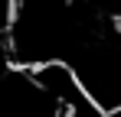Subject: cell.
<instances>
[{"label": "cell", "instance_id": "1", "mask_svg": "<svg viewBox=\"0 0 121 117\" xmlns=\"http://www.w3.org/2000/svg\"><path fill=\"white\" fill-rule=\"evenodd\" d=\"M13 16H17V0H0V36H7Z\"/></svg>", "mask_w": 121, "mask_h": 117}, {"label": "cell", "instance_id": "2", "mask_svg": "<svg viewBox=\"0 0 121 117\" xmlns=\"http://www.w3.org/2000/svg\"><path fill=\"white\" fill-rule=\"evenodd\" d=\"M10 65H13V58H10V46H7V36H0V75L10 72Z\"/></svg>", "mask_w": 121, "mask_h": 117}]
</instances>
